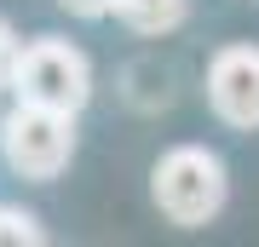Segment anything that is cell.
Instances as JSON below:
<instances>
[{"mask_svg": "<svg viewBox=\"0 0 259 247\" xmlns=\"http://www.w3.org/2000/svg\"><path fill=\"white\" fill-rule=\"evenodd\" d=\"M225 190H231L225 161L213 156V150H202V144H173V150L156 161V173H150V195H156V207H161L173 224H185V230L219 219Z\"/></svg>", "mask_w": 259, "mask_h": 247, "instance_id": "6da1fadb", "label": "cell"}, {"mask_svg": "<svg viewBox=\"0 0 259 247\" xmlns=\"http://www.w3.org/2000/svg\"><path fill=\"white\" fill-rule=\"evenodd\" d=\"M12 92H18V104H47V110L81 115L87 98H93V64H87L81 46L58 40V35H40L18 52Z\"/></svg>", "mask_w": 259, "mask_h": 247, "instance_id": "7a4b0ae2", "label": "cell"}, {"mask_svg": "<svg viewBox=\"0 0 259 247\" xmlns=\"http://www.w3.org/2000/svg\"><path fill=\"white\" fill-rule=\"evenodd\" d=\"M0 156L18 178H35V184L58 178L75 156V115L47 110V104H18L0 121Z\"/></svg>", "mask_w": 259, "mask_h": 247, "instance_id": "3957f363", "label": "cell"}, {"mask_svg": "<svg viewBox=\"0 0 259 247\" xmlns=\"http://www.w3.org/2000/svg\"><path fill=\"white\" fill-rule=\"evenodd\" d=\"M207 110L236 132H253L259 127V46L248 40H231L207 58Z\"/></svg>", "mask_w": 259, "mask_h": 247, "instance_id": "277c9868", "label": "cell"}, {"mask_svg": "<svg viewBox=\"0 0 259 247\" xmlns=\"http://www.w3.org/2000/svg\"><path fill=\"white\" fill-rule=\"evenodd\" d=\"M115 18L133 29V35H173L179 23L190 18V0H115Z\"/></svg>", "mask_w": 259, "mask_h": 247, "instance_id": "5b68a950", "label": "cell"}, {"mask_svg": "<svg viewBox=\"0 0 259 247\" xmlns=\"http://www.w3.org/2000/svg\"><path fill=\"white\" fill-rule=\"evenodd\" d=\"M35 241H40L35 213H23V207H0V247H35Z\"/></svg>", "mask_w": 259, "mask_h": 247, "instance_id": "8992f818", "label": "cell"}, {"mask_svg": "<svg viewBox=\"0 0 259 247\" xmlns=\"http://www.w3.org/2000/svg\"><path fill=\"white\" fill-rule=\"evenodd\" d=\"M18 52H23V40L12 35V23L0 18V86H12V69H18Z\"/></svg>", "mask_w": 259, "mask_h": 247, "instance_id": "52a82bcc", "label": "cell"}, {"mask_svg": "<svg viewBox=\"0 0 259 247\" xmlns=\"http://www.w3.org/2000/svg\"><path fill=\"white\" fill-rule=\"evenodd\" d=\"M58 6L75 18H115V0H58Z\"/></svg>", "mask_w": 259, "mask_h": 247, "instance_id": "ba28073f", "label": "cell"}]
</instances>
